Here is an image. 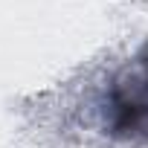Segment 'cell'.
<instances>
[{
    "instance_id": "obj_1",
    "label": "cell",
    "mask_w": 148,
    "mask_h": 148,
    "mask_svg": "<svg viewBox=\"0 0 148 148\" xmlns=\"http://www.w3.org/2000/svg\"><path fill=\"white\" fill-rule=\"evenodd\" d=\"M105 131L116 139L148 145V47L125 61L108 84Z\"/></svg>"
}]
</instances>
